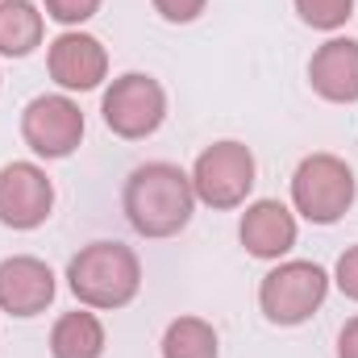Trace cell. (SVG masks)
Instances as JSON below:
<instances>
[{
    "label": "cell",
    "instance_id": "cell-7",
    "mask_svg": "<svg viewBox=\"0 0 358 358\" xmlns=\"http://www.w3.org/2000/svg\"><path fill=\"white\" fill-rule=\"evenodd\" d=\"M21 138L38 159H67L84 142V113L71 96H34L21 113Z\"/></svg>",
    "mask_w": 358,
    "mask_h": 358
},
{
    "label": "cell",
    "instance_id": "cell-16",
    "mask_svg": "<svg viewBox=\"0 0 358 358\" xmlns=\"http://www.w3.org/2000/svg\"><path fill=\"white\" fill-rule=\"evenodd\" d=\"M296 13L313 29H342L355 17V0H296Z\"/></svg>",
    "mask_w": 358,
    "mask_h": 358
},
{
    "label": "cell",
    "instance_id": "cell-1",
    "mask_svg": "<svg viewBox=\"0 0 358 358\" xmlns=\"http://www.w3.org/2000/svg\"><path fill=\"white\" fill-rule=\"evenodd\" d=\"M196 213V187L176 163H142L125 179V217L142 238H176Z\"/></svg>",
    "mask_w": 358,
    "mask_h": 358
},
{
    "label": "cell",
    "instance_id": "cell-4",
    "mask_svg": "<svg viewBox=\"0 0 358 358\" xmlns=\"http://www.w3.org/2000/svg\"><path fill=\"white\" fill-rule=\"evenodd\" d=\"M325 296H329V275L304 259L279 263L259 283V308L271 325H304L325 304Z\"/></svg>",
    "mask_w": 358,
    "mask_h": 358
},
{
    "label": "cell",
    "instance_id": "cell-11",
    "mask_svg": "<svg viewBox=\"0 0 358 358\" xmlns=\"http://www.w3.org/2000/svg\"><path fill=\"white\" fill-rule=\"evenodd\" d=\"M238 238H242V246H246L255 259L279 263V259L296 246V217H292V208L279 204V200H255V204H246V213H242Z\"/></svg>",
    "mask_w": 358,
    "mask_h": 358
},
{
    "label": "cell",
    "instance_id": "cell-3",
    "mask_svg": "<svg viewBox=\"0 0 358 358\" xmlns=\"http://www.w3.org/2000/svg\"><path fill=\"white\" fill-rule=\"evenodd\" d=\"M358 196L355 171L338 155H308L292 176V204L313 225H334L350 213Z\"/></svg>",
    "mask_w": 358,
    "mask_h": 358
},
{
    "label": "cell",
    "instance_id": "cell-14",
    "mask_svg": "<svg viewBox=\"0 0 358 358\" xmlns=\"http://www.w3.org/2000/svg\"><path fill=\"white\" fill-rule=\"evenodd\" d=\"M50 355L55 358H100L104 355V325L96 313H63L50 329Z\"/></svg>",
    "mask_w": 358,
    "mask_h": 358
},
{
    "label": "cell",
    "instance_id": "cell-6",
    "mask_svg": "<svg viewBox=\"0 0 358 358\" xmlns=\"http://www.w3.org/2000/svg\"><path fill=\"white\" fill-rule=\"evenodd\" d=\"M192 187H196V200H204L208 208L246 204V196L255 187V155H250V146L225 138V142H213L208 150H200V159L192 167Z\"/></svg>",
    "mask_w": 358,
    "mask_h": 358
},
{
    "label": "cell",
    "instance_id": "cell-2",
    "mask_svg": "<svg viewBox=\"0 0 358 358\" xmlns=\"http://www.w3.org/2000/svg\"><path fill=\"white\" fill-rule=\"evenodd\" d=\"M67 283L88 308H125L142 287V263L121 242H88L67 263Z\"/></svg>",
    "mask_w": 358,
    "mask_h": 358
},
{
    "label": "cell",
    "instance_id": "cell-10",
    "mask_svg": "<svg viewBox=\"0 0 358 358\" xmlns=\"http://www.w3.org/2000/svg\"><path fill=\"white\" fill-rule=\"evenodd\" d=\"M55 300V271L34 255H13L0 263V313L8 317H38Z\"/></svg>",
    "mask_w": 358,
    "mask_h": 358
},
{
    "label": "cell",
    "instance_id": "cell-19",
    "mask_svg": "<svg viewBox=\"0 0 358 358\" xmlns=\"http://www.w3.org/2000/svg\"><path fill=\"white\" fill-rule=\"evenodd\" d=\"M334 283L342 287L346 300H358V246H350V250L338 259V267H334Z\"/></svg>",
    "mask_w": 358,
    "mask_h": 358
},
{
    "label": "cell",
    "instance_id": "cell-18",
    "mask_svg": "<svg viewBox=\"0 0 358 358\" xmlns=\"http://www.w3.org/2000/svg\"><path fill=\"white\" fill-rule=\"evenodd\" d=\"M150 4H155V13H159L163 21H171V25H187V21H196V17L204 13L208 0H150Z\"/></svg>",
    "mask_w": 358,
    "mask_h": 358
},
{
    "label": "cell",
    "instance_id": "cell-17",
    "mask_svg": "<svg viewBox=\"0 0 358 358\" xmlns=\"http://www.w3.org/2000/svg\"><path fill=\"white\" fill-rule=\"evenodd\" d=\"M42 4H46V17H55L59 25H84L100 8V0H42Z\"/></svg>",
    "mask_w": 358,
    "mask_h": 358
},
{
    "label": "cell",
    "instance_id": "cell-9",
    "mask_svg": "<svg viewBox=\"0 0 358 358\" xmlns=\"http://www.w3.org/2000/svg\"><path fill=\"white\" fill-rule=\"evenodd\" d=\"M46 71L63 92H92L104 84L108 76V50L100 46V38L67 29L50 42L46 50Z\"/></svg>",
    "mask_w": 358,
    "mask_h": 358
},
{
    "label": "cell",
    "instance_id": "cell-5",
    "mask_svg": "<svg viewBox=\"0 0 358 358\" xmlns=\"http://www.w3.org/2000/svg\"><path fill=\"white\" fill-rule=\"evenodd\" d=\"M100 113H104V125L117 138L142 142L167 121V92H163V84L155 76L125 71L121 80H113V88L104 92Z\"/></svg>",
    "mask_w": 358,
    "mask_h": 358
},
{
    "label": "cell",
    "instance_id": "cell-12",
    "mask_svg": "<svg viewBox=\"0 0 358 358\" xmlns=\"http://www.w3.org/2000/svg\"><path fill=\"white\" fill-rule=\"evenodd\" d=\"M308 84L329 104L358 100V38H329L308 63Z\"/></svg>",
    "mask_w": 358,
    "mask_h": 358
},
{
    "label": "cell",
    "instance_id": "cell-13",
    "mask_svg": "<svg viewBox=\"0 0 358 358\" xmlns=\"http://www.w3.org/2000/svg\"><path fill=\"white\" fill-rule=\"evenodd\" d=\"M46 21L29 0H0V55L25 59L42 46Z\"/></svg>",
    "mask_w": 358,
    "mask_h": 358
},
{
    "label": "cell",
    "instance_id": "cell-15",
    "mask_svg": "<svg viewBox=\"0 0 358 358\" xmlns=\"http://www.w3.org/2000/svg\"><path fill=\"white\" fill-rule=\"evenodd\" d=\"M163 358H217V329L204 317H176L163 334Z\"/></svg>",
    "mask_w": 358,
    "mask_h": 358
},
{
    "label": "cell",
    "instance_id": "cell-8",
    "mask_svg": "<svg viewBox=\"0 0 358 358\" xmlns=\"http://www.w3.org/2000/svg\"><path fill=\"white\" fill-rule=\"evenodd\" d=\"M55 208V183L38 163H8L0 167V225L8 229H38Z\"/></svg>",
    "mask_w": 358,
    "mask_h": 358
},
{
    "label": "cell",
    "instance_id": "cell-20",
    "mask_svg": "<svg viewBox=\"0 0 358 358\" xmlns=\"http://www.w3.org/2000/svg\"><path fill=\"white\" fill-rule=\"evenodd\" d=\"M338 358H358V317L346 321L338 334Z\"/></svg>",
    "mask_w": 358,
    "mask_h": 358
}]
</instances>
